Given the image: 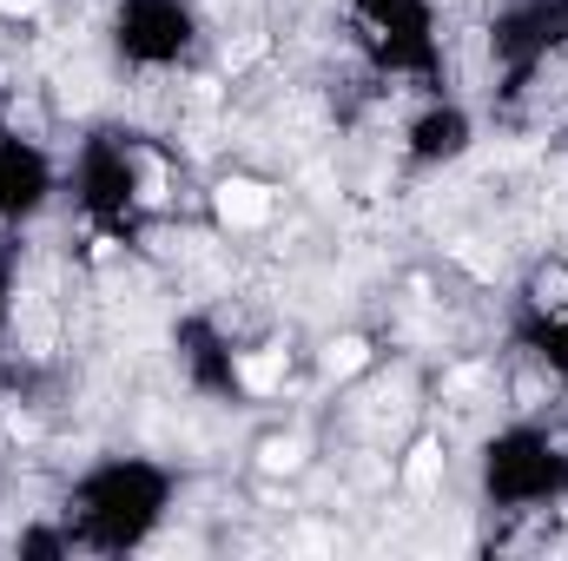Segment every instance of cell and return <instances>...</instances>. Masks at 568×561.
<instances>
[{
    "label": "cell",
    "mask_w": 568,
    "mask_h": 561,
    "mask_svg": "<svg viewBox=\"0 0 568 561\" xmlns=\"http://www.w3.org/2000/svg\"><path fill=\"white\" fill-rule=\"evenodd\" d=\"M265 212H272L265 185H252V178H225L219 185V218L225 225H265Z\"/></svg>",
    "instance_id": "1"
},
{
    "label": "cell",
    "mask_w": 568,
    "mask_h": 561,
    "mask_svg": "<svg viewBox=\"0 0 568 561\" xmlns=\"http://www.w3.org/2000/svg\"><path fill=\"white\" fill-rule=\"evenodd\" d=\"M239 377H245V390H252V397L278 390V377H284V350H265V357H252V364H245Z\"/></svg>",
    "instance_id": "2"
},
{
    "label": "cell",
    "mask_w": 568,
    "mask_h": 561,
    "mask_svg": "<svg viewBox=\"0 0 568 561\" xmlns=\"http://www.w3.org/2000/svg\"><path fill=\"white\" fill-rule=\"evenodd\" d=\"M324 364H331V377H351V370H364V364H371V350H364V337H337Z\"/></svg>",
    "instance_id": "3"
},
{
    "label": "cell",
    "mask_w": 568,
    "mask_h": 561,
    "mask_svg": "<svg viewBox=\"0 0 568 561\" xmlns=\"http://www.w3.org/2000/svg\"><path fill=\"white\" fill-rule=\"evenodd\" d=\"M258 462H265L272 476H291V469H297V442H291V436H278V442H265V449H258Z\"/></svg>",
    "instance_id": "4"
},
{
    "label": "cell",
    "mask_w": 568,
    "mask_h": 561,
    "mask_svg": "<svg viewBox=\"0 0 568 561\" xmlns=\"http://www.w3.org/2000/svg\"><path fill=\"white\" fill-rule=\"evenodd\" d=\"M436 469H443V449L424 442V449H417V462H410V489H429V482H436Z\"/></svg>",
    "instance_id": "5"
},
{
    "label": "cell",
    "mask_w": 568,
    "mask_h": 561,
    "mask_svg": "<svg viewBox=\"0 0 568 561\" xmlns=\"http://www.w3.org/2000/svg\"><path fill=\"white\" fill-rule=\"evenodd\" d=\"M0 7H7V13H33L40 0H0Z\"/></svg>",
    "instance_id": "6"
}]
</instances>
